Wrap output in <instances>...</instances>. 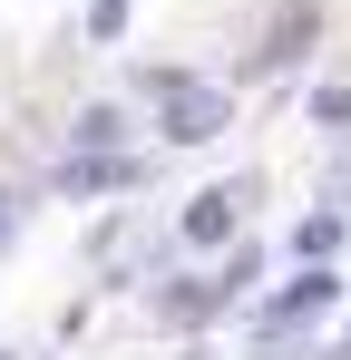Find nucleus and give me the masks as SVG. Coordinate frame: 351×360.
Instances as JSON below:
<instances>
[{
	"label": "nucleus",
	"mask_w": 351,
	"mask_h": 360,
	"mask_svg": "<svg viewBox=\"0 0 351 360\" xmlns=\"http://www.w3.org/2000/svg\"><path fill=\"white\" fill-rule=\"evenodd\" d=\"M147 88L166 98V136H176V146H205V136H225V117H234L225 88H195V78H176V68H156Z\"/></svg>",
	"instance_id": "1"
},
{
	"label": "nucleus",
	"mask_w": 351,
	"mask_h": 360,
	"mask_svg": "<svg viewBox=\"0 0 351 360\" xmlns=\"http://www.w3.org/2000/svg\"><path fill=\"white\" fill-rule=\"evenodd\" d=\"M312 49V0H292V10H273V30H264V49H254V68L273 78V68H292Z\"/></svg>",
	"instance_id": "2"
},
{
	"label": "nucleus",
	"mask_w": 351,
	"mask_h": 360,
	"mask_svg": "<svg viewBox=\"0 0 351 360\" xmlns=\"http://www.w3.org/2000/svg\"><path fill=\"white\" fill-rule=\"evenodd\" d=\"M332 302H342V273H302V283L264 311V331H292V321H312V311H332Z\"/></svg>",
	"instance_id": "3"
},
{
	"label": "nucleus",
	"mask_w": 351,
	"mask_h": 360,
	"mask_svg": "<svg viewBox=\"0 0 351 360\" xmlns=\"http://www.w3.org/2000/svg\"><path fill=\"white\" fill-rule=\"evenodd\" d=\"M234 205H244V185L195 195V205H185V243H195V253H205V243H225V234H234Z\"/></svg>",
	"instance_id": "4"
},
{
	"label": "nucleus",
	"mask_w": 351,
	"mask_h": 360,
	"mask_svg": "<svg viewBox=\"0 0 351 360\" xmlns=\"http://www.w3.org/2000/svg\"><path fill=\"white\" fill-rule=\"evenodd\" d=\"M117 127H127L117 108H88V117H78V146H117Z\"/></svg>",
	"instance_id": "5"
},
{
	"label": "nucleus",
	"mask_w": 351,
	"mask_h": 360,
	"mask_svg": "<svg viewBox=\"0 0 351 360\" xmlns=\"http://www.w3.org/2000/svg\"><path fill=\"white\" fill-rule=\"evenodd\" d=\"M127 30V0H88V39H117Z\"/></svg>",
	"instance_id": "6"
},
{
	"label": "nucleus",
	"mask_w": 351,
	"mask_h": 360,
	"mask_svg": "<svg viewBox=\"0 0 351 360\" xmlns=\"http://www.w3.org/2000/svg\"><path fill=\"white\" fill-rule=\"evenodd\" d=\"M0 234H10V214H0Z\"/></svg>",
	"instance_id": "7"
}]
</instances>
